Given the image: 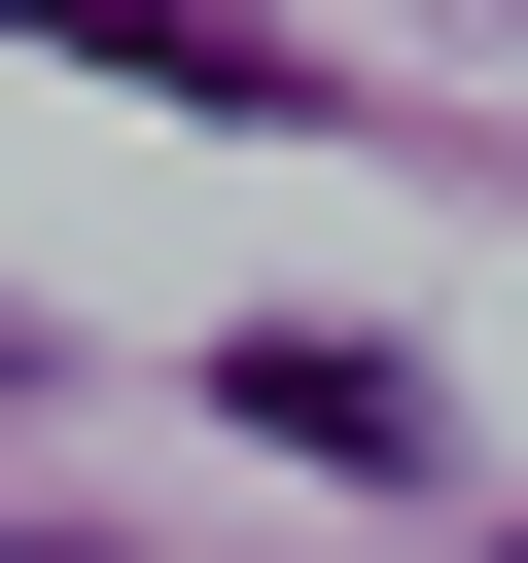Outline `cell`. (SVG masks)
I'll use <instances>...</instances> for the list:
<instances>
[{
	"instance_id": "cell-1",
	"label": "cell",
	"mask_w": 528,
	"mask_h": 563,
	"mask_svg": "<svg viewBox=\"0 0 528 563\" xmlns=\"http://www.w3.org/2000/svg\"><path fill=\"white\" fill-rule=\"evenodd\" d=\"M0 563H106V528H0Z\"/></svg>"
},
{
	"instance_id": "cell-2",
	"label": "cell",
	"mask_w": 528,
	"mask_h": 563,
	"mask_svg": "<svg viewBox=\"0 0 528 563\" xmlns=\"http://www.w3.org/2000/svg\"><path fill=\"white\" fill-rule=\"evenodd\" d=\"M0 352H35V317H0Z\"/></svg>"
}]
</instances>
